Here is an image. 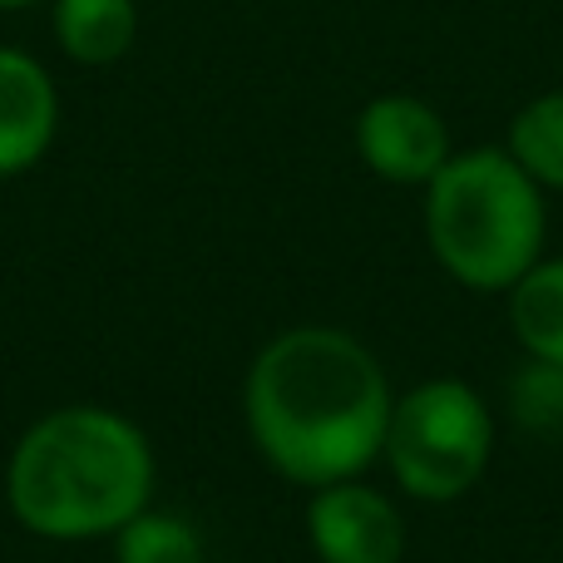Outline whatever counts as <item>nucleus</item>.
Segmentation results:
<instances>
[{"label":"nucleus","instance_id":"f257e3e1","mask_svg":"<svg viewBox=\"0 0 563 563\" xmlns=\"http://www.w3.org/2000/svg\"><path fill=\"white\" fill-rule=\"evenodd\" d=\"M396 390L380 356L341 327H287L243 376V426L273 475L301 489L361 479L386 450Z\"/></svg>","mask_w":563,"mask_h":563},{"label":"nucleus","instance_id":"f03ea898","mask_svg":"<svg viewBox=\"0 0 563 563\" xmlns=\"http://www.w3.org/2000/svg\"><path fill=\"white\" fill-rule=\"evenodd\" d=\"M158 460L139 420L114 406H59L20 430L5 460L15 525L49 544L114 539L154 505Z\"/></svg>","mask_w":563,"mask_h":563},{"label":"nucleus","instance_id":"7ed1b4c3","mask_svg":"<svg viewBox=\"0 0 563 563\" xmlns=\"http://www.w3.org/2000/svg\"><path fill=\"white\" fill-rule=\"evenodd\" d=\"M420 194L430 257L465 291L505 297L544 257L549 194L515 164L505 144L455 148Z\"/></svg>","mask_w":563,"mask_h":563},{"label":"nucleus","instance_id":"20e7f679","mask_svg":"<svg viewBox=\"0 0 563 563\" xmlns=\"http://www.w3.org/2000/svg\"><path fill=\"white\" fill-rule=\"evenodd\" d=\"M380 460L406 499L455 505L470 489H479L495 460V416L470 380H420L390 406Z\"/></svg>","mask_w":563,"mask_h":563},{"label":"nucleus","instance_id":"39448f33","mask_svg":"<svg viewBox=\"0 0 563 563\" xmlns=\"http://www.w3.org/2000/svg\"><path fill=\"white\" fill-rule=\"evenodd\" d=\"M356 154L380 184L390 188H426L450 164V124L430 99L390 89L361 104L356 114Z\"/></svg>","mask_w":563,"mask_h":563},{"label":"nucleus","instance_id":"423d86ee","mask_svg":"<svg viewBox=\"0 0 563 563\" xmlns=\"http://www.w3.org/2000/svg\"><path fill=\"white\" fill-rule=\"evenodd\" d=\"M307 544L321 563H400L406 559V515L386 489L366 479H336L311 489Z\"/></svg>","mask_w":563,"mask_h":563},{"label":"nucleus","instance_id":"0eeeda50","mask_svg":"<svg viewBox=\"0 0 563 563\" xmlns=\"http://www.w3.org/2000/svg\"><path fill=\"white\" fill-rule=\"evenodd\" d=\"M59 85L30 49L0 45V178H20L55 148Z\"/></svg>","mask_w":563,"mask_h":563},{"label":"nucleus","instance_id":"6e6552de","mask_svg":"<svg viewBox=\"0 0 563 563\" xmlns=\"http://www.w3.org/2000/svg\"><path fill=\"white\" fill-rule=\"evenodd\" d=\"M49 30L69 65L109 69L139 40V0H49Z\"/></svg>","mask_w":563,"mask_h":563},{"label":"nucleus","instance_id":"1a4fd4ad","mask_svg":"<svg viewBox=\"0 0 563 563\" xmlns=\"http://www.w3.org/2000/svg\"><path fill=\"white\" fill-rule=\"evenodd\" d=\"M505 301H509V331L525 346V356L563 366V257L544 253L505 291Z\"/></svg>","mask_w":563,"mask_h":563},{"label":"nucleus","instance_id":"9d476101","mask_svg":"<svg viewBox=\"0 0 563 563\" xmlns=\"http://www.w3.org/2000/svg\"><path fill=\"white\" fill-rule=\"evenodd\" d=\"M505 148L544 194H563V89H544L509 119Z\"/></svg>","mask_w":563,"mask_h":563},{"label":"nucleus","instance_id":"9b49d317","mask_svg":"<svg viewBox=\"0 0 563 563\" xmlns=\"http://www.w3.org/2000/svg\"><path fill=\"white\" fill-rule=\"evenodd\" d=\"M114 563H208V549L188 515L148 505L114 534Z\"/></svg>","mask_w":563,"mask_h":563},{"label":"nucleus","instance_id":"f8f14e48","mask_svg":"<svg viewBox=\"0 0 563 563\" xmlns=\"http://www.w3.org/2000/svg\"><path fill=\"white\" fill-rule=\"evenodd\" d=\"M509 410L529 435L563 440V366L525 361V371L509 380Z\"/></svg>","mask_w":563,"mask_h":563},{"label":"nucleus","instance_id":"ddd939ff","mask_svg":"<svg viewBox=\"0 0 563 563\" xmlns=\"http://www.w3.org/2000/svg\"><path fill=\"white\" fill-rule=\"evenodd\" d=\"M30 5H45V0H0V15H15V10H30Z\"/></svg>","mask_w":563,"mask_h":563}]
</instances>
